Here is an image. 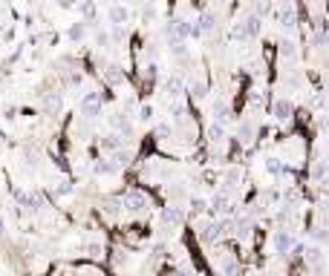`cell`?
Wrapping results in <instances>:
<instances>
[{"mask_svg":"<svg viewBox=\"0 0 329 276\" xmlns=\"http://www.w3.org/2000/svg\"><path fill=\"white\" fill-rule=\"evenodd\" d=\"M104 78H107V84L118 86V84H124V72H121V66H107L104 69Z\"/></svg>","mask_w":329,"mask_h":276,"instance_id":"17","label":"cell"},{"mask_svg":"<svg viewBox=\"0 0 329 276\" xmlns=\"http://www.w3.org/2000/svg\"><path fill=\"white\" fill-rule=\"evenodd\" d=\"M153 78H156V66L150 64V66H144V80H153Z\"/></svg>","mask_w":329,"mask_h":276,"instance_id":"30","label":"cell"},{"mask_svg":"<svg viewBox=\"0 0 329 276\" xmlns=\"http://www.w3.org/2000/svg\"><path fill=\"white\" fill-rule=\"evenodd\" d=\"M78 110H81L84 118H95V115H101V95H98V92H84Z\"/></svg>","mask_w":329,"mask_h":276,"instance_id":"3","label":"cell"},{"mask_svg":"<svg viewBox=\"0 0 329 276\" xmlns=\"http://www.w3.org/2000/svg\"><path fill=\"white\" fill-rule=\"evenodd\" d=\"M41 106H44V112L55 115L61 110V95H55V92H49V95H44V101H41Z\"/></svg>","mask_w":329,"mask_h":276,"instance_id":"13","label":"cell"},{"mask_svg":"<svg viewBox=\"0 0 329 276\" xmlns=\"http://www.w3.org/2000/svg\"><path fill=\"white\" fill-rule=\"evenodd\" d=\"M191 210H194V213H205V210H208V202H205V198H194V202H191Z\"/></svg>","mask_w":329,"mask_h":276,"instance_id":"28","label":"cell"},{"mask_svg":"<svg viewBox=\"0 0 329 276\" xmlns=\"http://www.w3.org/2000/svg\"><path fill=\"white\" fill-rule=\"evenodd\" d=\"M87 250H90V256H101V244H98V242H93Z\"/></svg>","mask_w":329,"mask_h":276,"instance_id":"31","label":"cell"},{"mask_svg":"<svg viewBox=\"0 0 329 276\" xmlns=\"http://www.w3.org/2000/svg\"><path fill=\"white\" fill-rule=\"evenodd\" d=\"M139 121H141V124H150V121H153V106H150V104L139 106Z\"/></svg>","mask_w":329,"mask_h":276,"instance_id":"25","label":"cell"},{"mask_svg":"<svg viewBox=\"0 0 329 276\" xmlns=\"http://www.w3.org/2000/svg\"><path fill=\"white\" fill-rule=\"evenodd\" d=\"M164 92H168V98H179L185 92V80L179 78V75H171V78L164 80Z\"/></svg>","mask_w":329,"mask_h":276,"instance_id":"9","label":"cell"},{"mask_svg":"<svg viewBox=\"0 0 329 276\" xmlns=\"http://www.w3.org/2000/svg\"><path fill=\"white\" fill-rule=\"evenodd\" d=\"M223 138H225V126L220 124V121L208 124V141H211V144H223Z\"/></svg>","mask_w":329,"mask_h":276,"instance_id":"15","label":"cell"},{"mask_svg":"<svg viewBox=\"0 0 329 276\" xmlns=\"http://www.w3.org/2000/svg\"><path fill=\"white\" fill-rule=\"evenodd\" d=\"M121 210H124V207H121V198H107V202H104V213L110 218H116Z\"/></svg>","mask_w":329,"mask_h":276,"instance_id":"21","label":"cell"},{"mask_svg":"<svg viewBox=\"0 0 329 276\" xmlns=\"http://www.w3.org/2000/svg\"><path fill=\"white\" fill-rule=\"evenodd\" d=\"M251 228H254V224H251V218H240V222H234V236L246 242L248 236H251Z\"/></svg>","mask_w":329,"mask_h":276,"instance_id":"14","label":"cell"},{"mask_svg":"<svg viewBox=\"0 0 329 276\" xmlns=\"http://www.w3.org/2000/svg\"><path fill=\"white\" fill-rule=\"evenodd\" d=\"M274 250L283 253V256H289V253L294 250V236H292V230H277V233H274Z\"/></svg>","mask_w":329,"mask_h":276,"instance_id":"5","label":"cell"},{"mask_svg":"<svg viewBox=\"0 0 329 276\" xmlns=\"http://www.w3.org/2000/svg\"><path fill=\"white\" fill-rule=\"evenodd\" d=\"M320 213H323V216L329 218V202H323V210H320Z\"/></svg>","mask_w":329,"mask_h":276,"instance_id":"34","label":"cell"},{"mask_svg":"<svg viewBox=\"0 0 329 276\" xmlns=\"http://www.w3.org/2000/svg\"><path fill=\"white\" fill-rule=\"evenodd\" d=\"M101 150H107V152H113V156H116L118 150H121V136H118V132L104 136V138H101Z\"/></svg>","mask_w":329,"mask_h":276,"instance_id":"12","label":"cell"},{"mask_svg":"<svg viewBox=\"0 0 329 276\" xmlns=\"http://www.w3.org/2000/svg\"><path fill=\"white\" fill-rule=\"evenodd\" d=\"M306 262H309V264H315V268H323V250H320L317 244L306 248Z\"/></svg>","mask_w":329,"mask_h":276,"instance_id":"16","label":"cell"},{"mask_svg":"<svg viewBox=\"0 0 329 276\" xmlns=\"http://www.w3.org/2000/svg\"><path fill=\"white\" fill-rule=\"evenodd\" d=\"M292 112H294V104L289 101V98H277V101H274V118H277V121H289Z\"/></svg>","mask_w":329,"mask_h":276,"instance_id":"8","label":"cell"},{"mask_svg":"<svg viewBox=\"0 0 329 276\" xmlns=\"http://www.w3.org/2000/svg\"><path fill=\"white\" fill-rule=\"evenodd\" d=\"M107 18H110L113 26H124V23L130 20V9L127 6H121V3H113V6L107 9Z\"/></svg>","mask_w":329,"mask_h":276,"instance_id":"7","label":"cell"},{"mask_svg":"<svg viewBox=\"0 0 329 276\" xmlns=\"http://www.w3.org/2000/svg\"><path fill=\"white\" fill-rule=\"evenodd\" d=\"M3 233H6V222L0 218V239H3Z\"/></svg>","mask_w":329,"mask_h":276,"instance_id":"33","label":"cell"},{"mask_svg":"<svg viewBox=\"0 0 329 276\" xmlns=\"http://www.w3.org/2000/svg\"><path fill=\"white\" fill-rule=\"evenodd\" d=\"M326 172H329V167H326V164H323V161H317L315 167H312V178H323Z\"/></svg>","mask_w":329,"mask_h":276,"instance_id":"27","label":"cell"},{"mask_svg":"<svg viewBox=\"0 0 329 276\" xmlns=\"http://www.w3.org/2000/svg\"><path fill=\"white\" fill-rule=\"evenodd\" d=\"M67 38H70V40H81L84 38V23H72L70 32H67Z\"/></svg>","mask_w":329,"mask_h":276,"instance_id":"26","label":"cell"},{"mask_svg":"<svg viewBox=\"0 0 329 276\" xmlns=\"http://www.w3.org/2000/svg\"><path fill=\"white\" fill-rule=\"evenodd\" d=\"M95 176H116L118 172V167L113 164V161H95Z\"/></svg>","mask_w":329,"mask_h":276,"instance_id":"18","label":"cell"},{"mask_svg":"<svg viewBox=\"0 0 329 276\" xmlns=\"http://www.w3.org/2000/svg\"><path fill=\"white\" fill-rule=\"evenodd\" d=\"M280 55H283V58H294V44H283Z\"/></svg>","mask_w":329,"mask_h":276,"instance_id":"29","label":"cell"},{"mask_svg":"<svg viewBox=\"0 0 329 276\" xmlns=\"http://www.w3.org/2000/svg\"><path fill=\"white\" fill-rule=\"evenodd\" d=\"M162 224L164 228H182L185 224V210L179 204H168V207H162Z\"/></svg>","mask_w":329,"mask_h":276,"instance_id":"4","label":"cell"},{"mask_svg":"<svg viewBox=\"0 0 329 276\" xmlns=\"http://www.w3.org/2000/svg\"><path fill=\"white\" fill-rule=\"evenodd\" d=\"M168 132H171V124H159V126H156V136H168Z\"/></svg>","mask_w":329,"mask_h":276,"instance_id":"32","label":"cell"},{"mask_svg":"<svg viewBox=\"0 0 329 276\" xmlns=\"http://www.w3.org/2000/svg\"><path fill=\"white\" fill-rule=\"evenodd\" d=\"M168 49H171V55L174 58H185L188 55V44H185V40H171Z\"/></svg>","mask_w":329,"mask_h":276,"instance_id":"22","label":"cell"},{"mask_svg":"<svg viewBox=\"0 0 329 276\" xmlns=\"http://www.w3.org/2000/svg\"><path fill=\"white\" fill-rule=\"evenodd\" d=\"M237 136H240L243 144H248V141L254 138V124H251V121H243V124L237 126Z\"/></svg>","mask_w":329,"mask_h":276,"instance_id":"19","label":"cell"},{"mask_svg":"<svg viewBox=\"0 0 329 276\" xmlns=\"http://www.w3.org/2000/svg\"><path fill=\"white\" fill-rule=\"evenodd\" d=\"M260 26H263V20L257 14H248L246 20L237 26V38H254V34H260Z\"/></svg>","mask_w":329,"mask_h":276,"instance_id":"6","label":"cell"},{"mask_svg":"<svg viewBox=\"0 0 329 276\" xmlns=\"http://www.w3.org/2000/svg\"><path fill=\"white\" fill-rule=\"evenodd\" d=\"M228 228H231V222H225V218H214V222H205V224L200 228V242H202V244H214V242L223 239Z\"/></svg>","mask_w":329,"mask_h":276,"instance_id":"2","label":"cell"},{"mask_svg":"<svg viewBox=\"0 0 329 276\" xmlns=\"http://www.w3.org/2000/svg\"><path fill=\"white\" fill-rule=\"evenodd\" d=\"M191 95H194V98H205V95H208V84H205V80H194V84H191Z\"/></svg>","mask_w":329,"mask_h":276,"instance_id":"23","label":"cell"},{"mask_svg":"<svg viewBox=\"0 0 329 276\" xmlns=\"http://www.w3.org/2000/svg\"><path fill=\"white\" fill-rule=\"evenodd\" d=\"M294 23H297V18H294V6H292V3L280 6V26H283V29H292Z\"/></svg>","mask_w":329,"mask_h":276,"instance_id":"11","label":"cell"},{"mask_svg":"<svg viewBox=\"0 0 329 276\" xmlns=\"http://www.w3.org/2000/svg\"><path fill=\"white\" fill-rule=\"evenodd\" d=\"M121 207H124V213L130 216H144L147 210H150V198L139 190H127V193L121 196Z\"/></svg>","mask_w":329,"mask_h":276,"instance_id":"1","label":"cell"},{"mask_svg":"<svg viewBox=\"0 0 329 276\" xmlns=\"http://www.w3.org/2000/svg\"><path fill=\"white\" fill-rule=\"evenodd\" d=\"M113 164H116L118 170H121V167H130V161H133V152H130V150H118L116 156H113Z\"/></svg>","mask_w":329,"mask_h":276,"instance_id":"20","label":"cell"},{"mask_svg":"<svg viewBox=\"0 0 329 276\" xmlns=\"http://www.w3.org/2000/svg\"><path fill=\"white\" fill-rule=\"evenodd\" d=\"M228 204H231V196H228V190H220V193L211 198V213L217 216V213H225L228 210Z\"/></svg>","mask_w":329,"mask_h":276,"instance_id":"10","label":"cell"},{"mask_svg":"<svg viewBox=\"0 0 329 276\" xmlns=\"http://www.w3.org/2000/svg\"><path fill=\"white\" fill-rule=\"evenodd\" d=\"M225 115H228V104H225L223 98H220V101H214V118H220V121H223Z\"/></svg>","mask_w":329,"mask_h":276,"instance_id":"24","label":"cell"}]
</instances>
